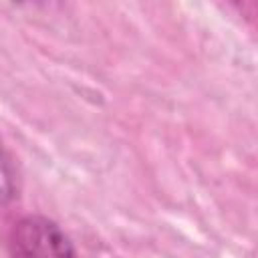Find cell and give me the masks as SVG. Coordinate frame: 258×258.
<instances>
[{
    "label": "cell",
    "mask_w": 258,
    "mask_h": 258,
    "mask_svg": "<svg viewBox=\"0 0 258 258\" xmlns=\"http://www.w3.org/2000/svg\"><path fill=\"white\" fill-rule=\"evenodd\" d=\"M8 258H77V250L56 222L24 216L10 230Z\"/></svg>",
    "instance_id": "1"
},
{
    "label": "cell",
    "mask_w": 258,
    "mask_h": 258,
    "mask_svg": "<svg viewBox=\"0 0 258 258\" xmlns=\"http://www.w3.org/2000/svg\"><path fill=\"white\" fill-rule=\"evenodd\" d=\"M16 194V173L0 141V206H6Z\"/></svg>",
    "instance_id": "2"
}]
</instances>
